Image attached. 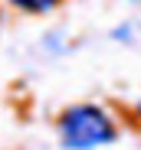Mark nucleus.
I'll return each mask as SVG.
<instances>
[{
    "instance_id": "f257e3e1",
    "label": "nucleus",
    "mask_w": 141,
    "mask_h": 150,
    "mask_svg": "<svg viewBox=\"0 0 141 150\" xmlns=\"http://www.w3.org/2000/svg\"><path fill=\"white\" fill-rule=\"evenodd\" d=\"M59 137L69 150H92V147H102V144L115 140V124L102 108L79 105V108H69L62 114Z\"/></svg>"
},
{
    "instance_id": "f03ea898",
    "label": "nucleus",
    "mask_w": 141,
    "mask_h": 150,
    "mask_svg": "<svg viewBox=\"0 0 141 150\" xmlns=\"http://www.w3.org/2000/svg\"><path fill=\"white\" fill-rule=\"evenodd\" d=\"M10 4H16L20 10H30V13H46L56 7V0H10Z\"/></svg>"
}]
</instances>
